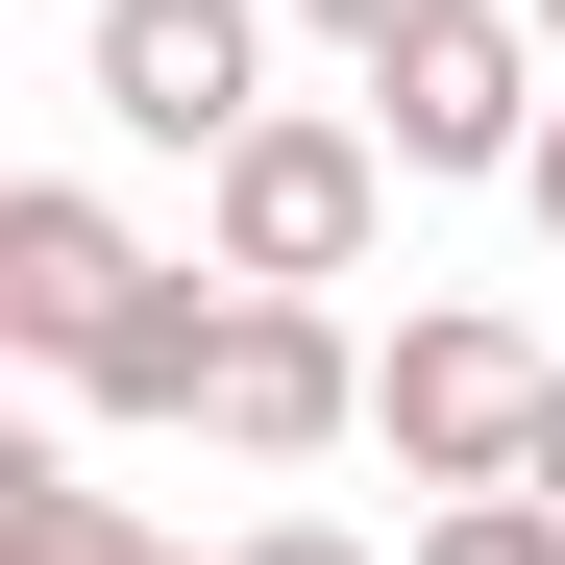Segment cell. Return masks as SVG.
<instances>
[{
    "label": "cell",
    "instance_id": "1",
    "mask_svg": "<svg viewBox=\"0 0 565 565\" xmlns=\"http://www.w3.org/2000/svg\"><path fill=\"white\" fill-rule=\"evenodd\" d=\"M369 222H394V124H369V99H270V124L198 172V246L246 270V296H344Z\"/></svg>",
    "mask_w": 565,
    "mask_h": 565
},
{
    "label": "cell",
    "instance_id": "2",
    "mask_svg": "<svg viewBox=\"0 0 565 565\" xmlns=\"http://www.w3.org/2000/svg\"><path fill=\"white\" fill-rule=\"evenodd\" d=\"M541 394H565V369H541L492 296H418L394 344H369V418H394L418 492H516V467H541Z\"/></svg>",
    "mask_w": 565,
    "mask_h": 565
},
{
    "label": "cell",
    "instance_id": "3",
    "mask_svg": "<svg viewBox=\"0 0 565 565\" xmlns=\"http://www.w3.org/2000/svg\"><path fill=\"white\" fill-rule=\"evenodd\" d=\"M74 74H99L124 148H198V172L270 124V25H246V0H99V25H74Z\"/></svg>",
    "mask_w": 565,
    "mask_h": 565
},
{
    "label": "cell",
    "instance_id": "4",
    "mask_svg": "<svg viewBox=\"0 0 565 565\" xmlns=\"http://www.w3.org/2000/svg\"><path fill=\"white\" fill-rule=\"evenodd\" d=\"M369 124H394V172H516L541 148V25H516V0L394 25V50H369Z\"/></svg>",
    "mask_w": 565,
    "mask_h": 565
},
{
    "label": "cell",
    "instance_id": "5",
    "mask_svg": "<svg viewBox=\"0 0 565 565\" xmlns=\"http://www.w3.org/2000/svg\"><path fill=\"white\" fill-rule=\"evenodd\" d=\"M198 418H222L246 467H320V443L369 418V344H344L320 296H246V320H222V394H198Z\"/></svg>",
    "mask_w": 565,
    "mask_h": 565
},
{
    "label": "cell",
    "instance_id": "6",
    "mask_svg": "<svg viewBox=\"0 0 565 565\" xmlns=\"http://www.w3.org/2000/svg\"><path fill=\"white\" fill-rule=\"evenodd\" d=\"M124 296H148V246L74 198V172H25V198H0V344H25V369H74Z\"/></svg>",
    "mask_w": 565,
    "mask_h": 565
},
{
    "label": "cell",
    "instance_id": "7",
    "mask_svg": "<svg viewBox=\"0 0 565 565\" xmlns=\"http://www.w3.org/2000/svg\"><path fill=\"white\" fill-rule=\"evenodd\" d=\"M222 320H246V270H222V246H198V270H148V296L74 344V418H198V394H222Z\"/></svg>",
    "mask_w": 565,
    "mask_h": 565
},
{
    "label": "cell",
    "instance_id": "8",
    "mask_svg": "<svg viewBox=\"0 0 565 565\" xmlns=\"http://www.w3.org/2000/svg\"><path fill=\"white\" fill-rule=\"evenodd\" d=\"M0 565H172L124 492H74V467H0Z\"/></svg>",
    "mask_w": 565,
    "mask_h": 565
},
{
    "label": "cell",
    "instance_id": "9",
    "mask_svg": "<svg viewBox=\"0 0 565 565\" xmlns=\"http://www.w3.org/2000/svg\"><path fill=\"white\" fill-rule=\"evenodd\" d=\"M394 565H565V492H443Z\"/></svg>",
    "mask_w": 565,
    "mask_h": 565
},
{
    "label": "cell",
    "instance_id": "10",
    "mask_svg": "<svg viewBox=\"0 0 565 565\" xmlns=\"http://www.w3.org/2000/svg\"><path fill=\"white\" fill-rule=\"evenodd\" d=\"M296 25H320V50L369 74V50H394V25H443V0H296Z\"/></svg>",
    "mask_w": 565,
    "mask_h": 565
},
{
    "label": "cell",
    "instance_id": "11",
    "mask_svg": "<svg viewBox=\"0 0 565 565\" xmlns=\"http://www.w3.org/2000/svg\"><path fill=\"white\" fill-rule=\"evenodd\" d=\"M222 565H369V541H344V516H270V541H222Z\"/></svg>",
    "mask_w": 565,
    "mask_h": 565
},
{
    "label": "cell",
    "instance_id": "12",
    "mask_svg": "<svg viewBox=\"0 0 565 565\" xmlns=\"http://www.w3.org/2000/svg\"><path fill=\"white\" fill-rule=\"evenodd\" d=\"M516 222H541V246H565V99H541V148H516Z\"/></svg>",
    "mask_w": 565,
    "mask_h": 565
},
{
    "label": "cell",
    "instance_id": "13",
    "mask_svg": "<svg viewBox=\"0 0 565 565\" xmlns=\"http://www.w3.org/2000/svg\"><path fill=\"white\" fill-rule=\"evenodd\" d=\"M516 492H565V394H541V467H516Z\"/></svg>",
    "mask_w": 565,
    "mask_h": 565
},
{
    "label": "cell",
    "instance_id": "14",
    "mask_svg": "<svg viewBox=\"0 0 565 565\" xmlns=\"http://www.w3.org/2000/svg\"><path fill=\"white\" fill-rule=\"evenodd\" d=\"M516 25H541V50H565V0H516Z\"/></svg>",
    "mask_w": 565,
    "mask_h": 565
}]
</instances>
